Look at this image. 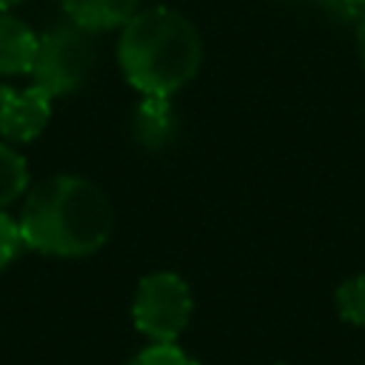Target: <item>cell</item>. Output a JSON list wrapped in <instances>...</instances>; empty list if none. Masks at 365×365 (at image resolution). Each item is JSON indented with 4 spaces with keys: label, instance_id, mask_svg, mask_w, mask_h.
<instances>
[{
    "label": "cell",
    "instance_id": "obj_5",
    "mask_svg": "<svg viewBox=\"0 0 365 365\" xmlns=\"http://www.w3.org/2000/svg\"><path fill=\"white\" fill-rule=\"evenodd\" d=\"M51 120V94L40 86L14 88L0 83V134L9 143L37 140Z\"/></svg>",
    "mask_w": 365,
    "mask_h": 365
},
{
    "label": "cell",
    "instance_id": "obj_9",
    "mask_svg": "<svg viewBox=\"0 0 365 365\" xmlns=\"http://www.w3.org/2000/svg\"><path fill=\"white\" fill-rule=\"evenodd\" d=\"M29 191V163L26 157L11 148L9 143H0V208L11 205Z\"/></svg>",
    "mask_w": 365,
    "mask_h": 365
},
{
    "label": "cell",
    "instance_id": "obj_13",
    "mask_svg": "<svg viewBox=\"0 0 365 365\" xmlns=\"http://www.w3.org/2000/svg\"><path fill=\"white\" fill-rule=\"evenodd\" d=\"M356 54H359V63L365 68V11H362V17L356 23Z\"/></svg>",
    "mask_w": 365,
    "mask_h": 365
},
{
    "label": "cell",
    "instance_id": "obj_8",
    "mask_svg": "<svg viewBox=\"0 0 365 365\" xmlns=\"http://www.w3.org/2000/svg\"><path fill=\"white\" fill-rule=\"evenodd\" d=\"M134 137L148 151H160L177 137V108L171 97H143L134 108Z\"/></svg>",
    "mask_w": 365,
    "mask_h": 365
},
{
    "label": "cell",
    "instance_id": "obj_7",
    "mask_svg": "<svg viewBox=\"0 0 365 365\" xmlns=\"http://www.w3.org/2000/svg\"><path fill=\"white\" fill-rule=\"evenodd\" d=\"M60 6L74 26L91 34L123 29L140 11V0H60Z\"/></svg>",
    "mask_w": 365,
    "mask_h": 365
},
{
    "label": "cell",
    "instance_id": "obj_6",
    "mask_svg": "<svg viewBox=\"0 0 365 365\" xmlns=\"http://www.w3.org/2000/svg\"><path fill=\"white\" fill-rule=\"evenodd\" d=\"M37 46H40V37L31 31L29 23H23L17 14L0 11V74L3 77L31 74Z\"/></svg>",
    "mask_w": 365,
    "mask_h": 365
},
{
    "label": "cell",
    "instance_id": "obj_10",
    "mask_svg": "<svg viewBox=\"0 0 365 365\" xmlns=\"http://www.w3.org/2000/svg\"><path fill=\"white\" fill-rule=\"evenodd\" d=\"M334 302H336L339 319L365 328V274L342 279L334 291Z\"/></svg>",
    "mask_w": 365,
    "mask_h": 365
},
{
    "label": "cell",
    "instance_id": "obj_3",
    "mask_svg": "<svg viewBox=\"0 0 365 365\" xmlns=\"http://www.w3.org/2000/svg\"><path fill=\"white\" fill-rule=\"evenodd\" d=\"M94 63H97V46L91 31L68 20L40 37L37 57L31 66V83L51 97H66L86 86Z\"/></svg>",
    "mask_w": 365,
    "mask_h": 365
},
{
    "label": "cell",
    "instance_id": "obj_12",
    "mask_svg": "<svg viewBox=\"0 0 365 365\" xmlns=\"http://www.w3.org/2000/svg\"><path fill=\"white\" fill-rule=\"evenodd\" d=\"M20 248H23L20 222L0 208V271L14 262V257L20 254Z\"/></svg>",
    "mask_w": 365,
    "mask_h": 365
},
{
    "label": "cell",
    "instance_id": "obj_1",
    "mask_svg": "<svg viewBox=\"0 0 365 365\" xmlns=\"http://www.w3.org/2000/svg\"><path fill=\"white\" fill-rule=\"evenodd\" d=\"M17 222L26 248L80 259L108 242L114 208L91 180L80 174H54L26 191Z\"/></svg>",
    "mask_w": 365,
    "mask_h": 365
},
{
    "label": "cell",
    "instance_id": "obj_11",
    "mask_svg": "<svg viewBox=\"0 0 365 365\" xmlns=\"http://www.w3.org/2000/svg\"><path fill=\"white\" fill-rule=\"evenodd\" d=\"M128 365H200L194 356H188L180 345L174 342H151L143 348Z\"/></svg>",
    "mask_w": 365,
    "mask_h": 365
},
{
    "label": "cell",
    "instance_id": "obj_15",
    "mask_svg": "<svg viewBox=\"0 0 365 365\" xmlns=\"http://www.w3.org/2000/svg\"><path fill=\"white\" fill-rule=\"evenodd\" d=\"M354 3H359V6H365V0H354Z\"/></svg>",
    "mask_w": 365,
    "mask_h": 365
},
{
    "label": "cell",
    "instance_id": "obj_4",
    "mask_svg": "<svg viewBox=\"0 0 365 365\" xmlns=\"http://www.w3.org/2000/svg\"><path fill=\"white\" fill-rule=\"evenodd\" d=\"M194 297L188 282L174 271H154L140 279L131 319L151 342H174L191 322Z\"/></svg>",
    "mask_w": 365,
    "mask_h": 365
},
{
    "label": "cell",
    "instance_id": "obj_14",
    "mask_svg": "<svg viewBox=\"0 0 365 365\" xmlns=\"http://www.w3.org/2000/svg\"><path fill=\"white\" fill-rule=\"evenodd\" d=\"M17 3H23V0H0V11H9V9H14Z\"/></svg>",
    "mask_w": 365,
    "mask_h": 365
},
{
    "label": "cell",
    "instance_id": "obj_2",
    "mask_svg": "<svg viewBox=\"0 0 365 365\" xmlns=\"http://www.w3.org/2000/svg\"><path fill=\"white\" fill-rule=\"evenodd\" d=\"M117 63L143 97H174L202 66V37L182 11L151 6L120 29Z\"/></svg>",
    "mask_w": 365,
    "mask_h": 365
}]
</instances>
